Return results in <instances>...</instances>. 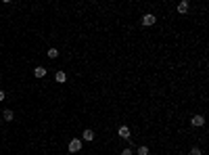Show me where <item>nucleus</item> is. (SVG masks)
Segmentation results:
<instances>
[{
    "mask_svg": "<svg viewBox=\"0 0 209 155\" xmlns=\"http://www.w3.org/2000/svg\"><path fill=\"white\" fill-rule=\"evenodd\" d=\"M77 151H82V141L73 138V141H69V153H77Z\"/></svg>",
    "mask_w": 209,
    "mask_h": 155,
    "instance_id": "f257e3e1",
    "label": "nucleus"
},
{
    "mask_svg": "<svg viewBox=\"0 0 209 155\" xmlns=\"http://www.w3.org/2000/svg\"><path fill=\"white\" fill-rule=\"evenodd\" d=\"M117 134L121 136V138H124V141H130V128H128V126H121Z\"/></svg>",
    "mask_w": 209,
    "mask_h": 155,
    "instance_id": "f03ea898",
    "label": "nucleus"
},
{
    "mask_svg": "<svg viewBox=\"0 0 209 155\" xmlns=\"http://www.w3.org/2000/svg\"><path fill=\"white\" fill-rule=\"evenodd\" d=\"M190 124H192L195 128H199V126H203V124H205V118H203V115H195V118L190 120Z\"/></svg>",
    "mask_w": 209,
    "mask_h": 155,
    "instance_id": "7ed1b4c3",
    "label": "nucleus"
},
{
    "mask_svg": "<svg viewBox=\"0 0 209 155\" xmlns=\"http://www.w3.org/2000/svg\"><path fill=\"white\" fill-rule=\"evenodd\" d=\"M153 23H155V15L146 13L144 17H142V25H153Z\"/></svg>",
    "mask_w": 209,
    "mask_h": 155,
    "instance_id": "20e7f679",
    "label": "nucleus"
},
{
    "mask_svg": "<svg viewBox=\"0 0 209 155\" xmlns=\"http://www.w3.org/2000/svg\"><path fill=\"white\" fill-rule=\"evenodd\" d=\"M34 76L36 78H44V76H46V67H36V69H34Z\"/></svg>",
    "mask_w": 209,
    "mask_h": 155,
    "instance_id": "39448f33",
    "label": "nucleus"
},
{
    "mask_svg": "<svg viewBox=\"0 0 209 155\" xmlns=\"http://www.w3.org/2000/svg\"><path fill=\"white\" fill-rule=\"evenodd\" d=\"M82 138H84V141H94V132H92V130H84Z\"/></svg>",
    "mask_w": 209,
    "mask_h": 155,
    "instance_id": "423d86ee",
    "label": "nucleus"
},
{
    "mask_svg": "<svg viewBox=\"0 0 209 155\" xmlns=\"http://www.w3.org/2000/svg\"><path fill=\"white\" fill-rule=\"evenodd\" d=\"M186 11H188V2L186 0H182L180 4H178V13H186Z\"/></svg>",
    "mask_w": 209,
    "mask_h": 155,
    "instance_id": "0eeeda50",
    "label": "nucleus"
},
{
    "mask_svg": "<svg viewBox=\"0 0 209 155\" xmlns=\"http://www.w3.org/2000/svg\"><path fill=\"white\" fill-rule=\"evenodd\" d=\"M65 80H67V73H65V71H56V82H65Z\"/></svg>",
    "mask_w": 209,
    "mask_h": 155,
    "instance_id": "6e6552de",
    "label": "nucleus"
},
{
    "mask_svg": "<svg viewBox=\"0 0 209 155\" xmlns=\"http://www.w3.org/2000/svg\"><path fill=\"white\" fill-rule=\"evenodd\" d=\"M4 120H7V122H13V111H11V109H7V111H4Z\"/></svg>",
    "mask_w": 209,
    "mask_h": 155,
    "instance_id": "1a4fd4ad",
    "label": "nucleus"
},
{
    "mask_svg": "<svg viewBox=\"0 0 209 155\" xmlns=\"http://www.w3.org/2000/svg\"><path fill=\"white\" fill-rule=\"evenodd\" d=\"M48 57H50V59H56V57H59V50H56V48H50L48 50Z\"/></svg>",
    "mask_w": 209,
    "mask_h": 155,
    "instance_id": "9d476101",
    "label": "nucleus"
},
{
    "mask_svg": "<svg viewBox=\"0 0 209 155\" xmlns=\"http://www.w3.org/2000/svg\"><path fill=\"white\" fill-rule=\"evenodd\" d=\"M138 155H148V149L146 147H138Z\"/></svg>",
    "mask_w": 209,
    "mask_h": 155,
    "instance_id": "9b49d317",
    "label": "nucleus"
},
{
    "mask_svg": "<svg viewBox=\"0 0 209 155\" xmlns=\"http://www.w3.org/2000/svg\"><path fill=\"white\" fill-rule=\"evenodd\" d=\"M121 155H134V151H132V149H124V151H121Z\"/></svg>",
    "mask_w": 209,
    "mask_h": 155,
    "instance_id": "f8f14e48",
    "label": "nucleus"
},
{
    "mask_svg": "<svg viewBox=\"0 0 209 155\" xmlns=\"http://www.w3.org/2000/svg\"><path fill=\"white\" fill-rule=\"evenodd\" d=\"M190 155H203V153H201V149H197V147H195L192 151H190Z\"/></svg>",
    "mask_w": 209,
    "mask_h": 155,
    "instance_id": "ddd939ff",
    "label": "nucleus"
},
{
    "mask_svg": "<svg viewBox=\"0 0 209 155\" xmlns=\"http://www.w3.org/2000/svg\"><path fill=\"white\" fill-rule=\"evenodd\" d=\"M0 101H4V92L0 90Z\"/></svg>",
    "mask_w": 209,
    "mask_h": 155,
    "instance_id": "4468645a",
    "label": "nucleus"
}]
</instances>
